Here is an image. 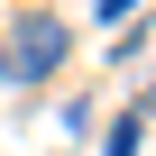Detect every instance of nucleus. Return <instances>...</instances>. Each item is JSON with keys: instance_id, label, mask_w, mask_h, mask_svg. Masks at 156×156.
Masks as SVG:
<instances>
[{"instance_id": "nucleus-2", "label": "nucleus", "mask_w": 156, "mask_h": 156, "mask_svg": "<svg viewBox=\"0 0 156 156\" xmlns=\"http://www.w3.org/2000/svg\"><path fill=\"white\" fill-rule=\"evenodd\" d=\"M138 138H147V119H138V110H129V119H119V129H110V156H138Z\"/></svg>"}, {"instance_id": "nucleus-1", "label": "nucleus", "mask_w": 156, "mask_h": 156, "mask_svg": "<svg viewBox=\"0 0 156 156\" xmlns=\"http://www.w3.org/2000/svg\"><path fill=\"white\" fill-rule=\"evenodd\" d=\"M55 64H64V28H55L46 9H28V19L9 28V83H46Z\"/></svg>"}, {"instance_id": "nucleus-3", "label": "nucleus", "mask_w": 156, "mask_h": 156, "mask_svg": "<svg viewBox=\"0 0 156 156\" xmlns=\"http://www.w3.org/2000/svg\"><path fill=\"white\" fill-rule=\"evenodd\" d=\"M0 83H9V55H0Z\"/></svg>"}]
</instances>
